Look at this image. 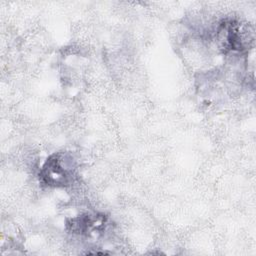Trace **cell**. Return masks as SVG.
I'll return each instance as SVG.
<instances>
[{
	"label": "cell",
	"instance_id": "cell-1",
	"mask_svg": "<svg viewBox=\"0 0 256 256\" xmlns=\"http://www.w3.org/2000/svg\"><path fill=\"white\" fill-rule=\"evenodd\" d=\"M75 161L68 152H57L50 155L42 166L40 181L51 187H66L75 179Z\"/></svg>",
	"mask_w": 256,
	"mask_h": 256
},
{
	"label": "cell",
	"instance_id": "cell-2",
	"mask_svg": "<svg viewBox=\"0 0 256 256\" xmlns=\"http://www.w3.org/2000/svg\"><path fill=\"white\" fill-rule=\"evenodd\" d=\"M246 28L236 20H224L217 31V38L223 52H243L253 41L246 38Z\"/></svg>",
	"mask_w": 256,
	"mask_h": 256
},
{
	"label": "cell",
	"instance_id": "cell-3",
	"mask_svg": "<svg viewBox=\"0 0 256 256\" xmlns=\"http://www.w3.org/2000/svg\"><path fill=\"white\" fill-rule=\"evenodd\" d=\"M107 217L103 214H85L68 219L66 227L69 231L81 235H95L102 233L106 227Z\"/></svg>",
	"mask_w": 256,
	"mask_h": 256
}]
</instances>
